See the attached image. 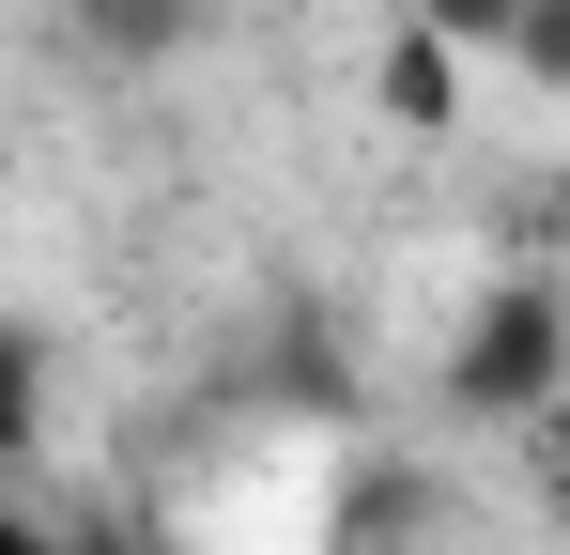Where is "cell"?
I'll return each instance as SVG.
<instances>
[{"mask_svg": "<svg viewBox=\"0 0 570 555\" xmlns=\"http://www.w3.org/2000/svg\"><path fill=\"white\" fill-rule=\"evenodd\" d=\"M556 386H570V309H556V278H493V293L463 309V340H448V417L524 432Z\"/></svg>", "mask_w": 570, "mask_h": 555, "instance_id": "cell-1", "label": "cell"}, {"mask_svg": "<svg viewBox=\"0 0 570 555\" xmlns=\"http://www.w3.org/2000/svg\"><path fill=\"white\" fill-rule=\"evenodd\" d=\"M78 16V47H108V62H170L200 31V0H62Z\"/></svg>", "mask_w": 570, "mask_h": 555, "instance_id": "cell-2", "label": "cell"}, {"mask_svg": "<svg viewBox=\"0 0 570 555\" xmlns=\"http://www.w3.org/2000/svg\"><path fill=\"white\" fill-rule=\"evenodd\" d=\"M31 432H47V340L0 324V463H31Z\"/></svg>", "mask_w": 570, "mask_h": 555, "instance_id": "cell-3", "label": "cell"}, {"mask_svg": "<svg viewBox=\"0 0 570 555\" xmlns=\"http://www.w3.org/2000/svg\"><path fill=\"white\" fill-rule=\"evenodd\" d=\"M0 555H47V541H31V525H16V509H0Z\"/></svg>", "mask_w": 570, "mask_h": 555, "instance_id": "cell-4", "label": "cell"}]
</instances>
